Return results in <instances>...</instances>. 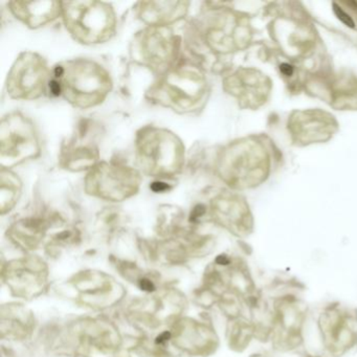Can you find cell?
I'll return each instance as SVG.
<instances>
[{
    "mask_svg": "<svg viewBox=\"0 0 357 357\" xmlns=\"http://www.w3.org/2000/svg\"><path fill=\"white\" fill-rule=\"evenodd\" d=\"M273 312L271 346L279 352H292L304 344L308 306L292 292L280 294L271 301Z\"/></svg>",
    "mask_w": 357,
    "mask_h": 357,
    "instance_id": "1",
    "label": "cell"
},
{
    "mask_svg": "<svg viewBox=\"0 0 357 357\" xmlns=\"http://www.w3.org/2000/svg\"><path fill=\"white\" fill-rule=\"evenodd\" d=\"M254 357H271L269 355L266 354H258V355H254Z\"/></svg>",
    "mask_w": 357,
    "mask_h": 357,
    "instance_id": "7",
    "label": "cell"
},
{
    "mask_svg": "<svg viewBox=\"0 0 357 357\" xmlns=\"http://www.w3.org/2000/svg\"><path fill=\"white\" fill-rule=\"evenodd\" d=\"M250 309V321L255 328L256 338L261 342L271 340L273 325V312L271 302L263 296L262 292L248 302Z\"/></svg>",
    "mask_w": 357,
    "mask_h": 357,
    "instance_id": "3",
    "label": "cell"
},
{
    "mask_svg": "<svg viewBox=\"0 0 357 357\" xmlns=\"http://www.w3.org/2000/svg\"><path fill=\"white\" fill-rule=\"evenodd\" d=\"M317 330L328 356H344L357 347V308L329 303L319 311Z\"/></svg>",
    "mask_w": 357,
    "mask_h": 357,
    "instance_id": "2",
    "label": "cell"
},
{
    "mask_svg": "<svg viewBox=\"0 0 357 357\" xmlns=\"http://www.w3.org/2000/svg\"><path fill=\"white\" fill-rule=\"evenodd\" d=\"M292 66L289 64H282L281 72L283 73L285 76H291L292 74Z\"/></svg>",
    "mask_w": 357,
    "mask_h": 357,
    "instance_id": "5",
    "label": "cell"
},
{
    "mask_svg": "<svg viewBox=\"0 0 357 357\" xmlns=\"http://www.w3.org/2000/svg\"><path fill=\"white\" fill-rule=\"evenodd\" d=\"M142 288H144L145 290H152L153 286H152V284L150 283L149 281H147V280H143V282H142Z\"/></svg>",
    "mask_w": 357,
    "mask_h": 357,
    "instance_id": "6",
    "label": "cell"
},
{
    "mask_svg": "<svg viewBox=\"0 0 357 357\" xmlns=\"http://www.w3.org/2000/svg\"><path fill=\"white\" fill-rule=\"evenodd\" d=\"M333 10L334 13H335V15L337 16L338 20H340L342 24L350 26V28H354V22H353L352 18H351L348 14L344 13L342 8L338 7L337 5H333Z\"/></svg>",
    "mask_w": 357,
    "mask_h": 357,
    "instance_id": "4",
    "label": "cell"
}]
</instances>
